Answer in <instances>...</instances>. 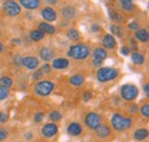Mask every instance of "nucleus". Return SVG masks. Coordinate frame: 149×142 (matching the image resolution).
<instances>
[{"label":"nucleus","mask_w":149,"mask_h":142,"mask_svg":"<svg viewBox=\"0 0 149 142\" xmlns=\"http://www.w3.org/2000/svg\"><path fill=\"white\" fill-rule=\"evenodd\" d=\"M119 6H120L122 10L125 13H133L135 9V5L131 0H122L119 2Z\"/></svg>","instance_id":"obj_25"},{"label":"nucleus","mask_w":149,"mask_h":142,"mask_svg":"<svg viewBox=\"0 0 149 142\" xmlns=\"http://www.w3.org/2000/svg\"><path fill=\"white\" fill-rule=\"evenodd\" d=\"M119 76V69L110 68V67H102L96 71V79L100 83H107L116 79Z\"/></svg>","instance_id":"obj_3"},{"label":"nucleus","mask_w":149,"mask_h":142,"mask_svg":"<svg viewBox=\"0 0 149 142\" xmlns=\"http://www.w3.org/2000/svg\"><path fill=\"white\" fill-rule=\"evenodd\" d=\"M139 111H140V113H141V116H142V117L148 118L149 117V103L148 102H146L145 104H142V106H140Z\"/></svg>","instance_id":"obj_31"},{"label":"nucleus","mask_w":149,"mask_h":142,"mask_svg":"<svg viewBox=\"0 0 149 142\" xmlns=\"http://www.w3.org/2000/svg\"><path fill=\"white\" fill-rule=\"evenodd\" d=\"M110 31H111V33L113 37L116 36V37H122L123 36V28L120 26V25H118V24H111L110 25Z\"/></svg>","instance_id":"obj_30"},{"label":"nucleus","mask_w":149,"mask_h":142,"mask_svg":"<svg viewBox=\"0 0 149 142\" xmlns=\"http://www.w3.org/2000/svg\"><path fill=\"white\" fill-rule=\"evenodd\" d=\"M135 40H138L140 42H147L149 40L148 30L146 28H139L135 31Z\"/></svg>","instance_id":"obj_24"},{"label":"nucleus","mask_w":149,"mask_h":142,"mask_svg":"<svg viewBox=\"0 0 149 142\" xmlns=\"http://www.w3.org/2000/svg\"><path fill=\"white\" fill-rule=\"evenodd\" d=\"M127 111L130 112L131 115H135L139 111V108H138V106L135 103H131L130 106H129V108H127Z\"/></svg>","instance_id":"obj_42"},{"label":"nucleus","mask_w":149,"mask_h":142,"mask_svg":"<svg viewBox=\"0 0 149 142\" xmlns=\"http://www.w3.org/2000/svg\"><path fill=\"white\" fill-rule=\"evenodd\" d=\"M84 123H85V125H86L90 129L95 131L97 127H100V125H102V118H101V116H100L97 112L91 111V112H88V113L85 116Z\"/></svg>","instance_id":"obj_7"},{"label":"nucleus","mask_w":149,"mask_h":142,"mask_svg":"<svg viewBox=\"0 0 149 142\" xmlns=\"http://www.w3.org/2000/svg\"><path fill=\"white\" fill-rule=\"evenodd\" d=\"M55 88V84L51 80H39L37 84L35 85V93L39 96H48L53 93V90Z\"/></svg>","instance_id":"obj_4"},{"label":"nucleus","mask_w":149,"mask_h":142,"mask_svg":"<svg viewBox=\"0 0 149 142\" xmlns=\"http://www.w3.org/2000/svg\"><path fill=\"white\" fill-rule=\"evenodd\" d=\"M120 96L125 101H134L139 96V88L134 84H125L120 87Z\"/></svg>","instance_id":"obj_5"},{"label":"nucleus","mask_w":149,"mask_h":142,"mask_svg":"<svg viewBox=\"0 0 149 142\" xmlns=\"http://www.w3.org/2000/svg\"><path fill=\"white\" fill-rule=\"evenodd\" d=\"M108 14H109V18L113 22V24H118V23H122L124 19H125V16L118 12V10H115V9H111L109 8L108 10Z\"/></svg>","instance_id":"obj_22"},{"label":"nucleus","mask_w":149,"mask_h":142,"mask_svg":"<svg viewBox=\"0 0 149 142\" xmlns=\"http://www.w3.org/2000/svg\"><path fill=\"white\" fill-rule=\"evenodd\" d=\"M13 142H17V141H13Z\"/></svg>","instance_id":"obj_50"},{"label":"nucleus","mask_w":149,"mask_h":142,"mask_svg":"<svg viewBox=\"0 0 149 142\" xmlns=\"http://www.w3.org/2000/svg\"><path fill=\"white\" fill-rule=\"evenodd\" d=\"M40 15L44 19V22L46 23H51L52 22H55L57 19V13L53 7H49V6H46V7H42L41 10H40Z\"/></svg>","instance_id":"obj_9"},{"label":"nucleus","mask_w":149,"mask_h":142,"mask_svg":"<svg viewBox=\"0 0 149 142\" xmlns=\"http://www.w3.org/2000/svg\"><path fill=\"white\" fill-rule=\"evenodd\" d=\"M52 69H55V70H64V69H68L69 65H70V61L65 57H57L54 58L52 61Z\"/></svg>","instance_id":"obj_15"},{"label":"nucleus","mask_w":149,"mask_h":142,"mask_svg":"<svg viewBox=\"0 0 149 142\" xmlns=\"http://www.w3.org/2000/svg\"><path fill=\"white\" fill-rule=\"evenodd\" d=\"M21 58H22V56L19 55V54L14 55V57H13V63H14L16 67H21Z\"/></svg>","instance_id":"obj_44"},{"label":"nucleus","mask_w":149,"mask_h":142,"mask_svg":"<svg viewBox=\"0 0 149 142\" xmlns=\"http://www.w3.org/2000/svg\"><path fill=\"white\" fill-rule=\"evenodd\" d=\"M44 118H45V113H44L42 111H37V112L33 115V122H35L36 124L41 123V122L44 120Z\"/></svg>","instance_id":"obj_33"},{"label":"nucleus","mask_w":149,"mask_h":142,"mask_svg":"<svg viewBox=\"0 0 149 142\" xmlns=\"http://www.w3.org/2000/svg\"><path fill=\"white\" fill-rule=\"evenodd\" d=\"M132 118L126 117L122 113H113L110 119V124H111L112 129L117 131V132H124L126 129H129L132 126Z\"/></svg>","instance_id":"obj_2"},{"label":"nucleus","mask_w":149,"mask_h":142,"mask_svg":"<svg viewBox=\"0 0 149 142\" xmlns=\"http://www.w3.org/2000/svg\"><path fill=\"white\" fill-rule=\"evenodd\" d=\"M127 28L130 29L131 31H136V30L140 28V25H139V23H138L136 21H132V22H130V23H129Z\"/></svg>","instance_id":"obj_41"},{"label":"nucleus","mask_w":149,"mask_h":142,"mask_svg":"<svg viewBox=\"0 0 149 142\" xmlns=\"http://www.w3.org/2000/svg\"><path fill=\"white\" fill-rule=\"evenodd\" d=\"M57 132H58V126L55 123H52V122L51 123H46V124L41 127V129H40L41 135L44 138H47V139L54 138L56 134H57Z\"/></svg>","instance_id":"obj_11"},{"label":"nucleus","mask_w":149,"mask_h":142,"mask_svg":"<svg viewBox=\"0 0 149 142\" xmlns=\"http://www.w3.org/2000/svg\"><path fill=\"white\" fill-rule=\"evenodd\" d=\"M101 44H102V46H103V48L106 51H108V49H115L117 47V40L110 33H106V35L103 36Z\"/></svg>","instance_id":"obj_14"},{"label":"nucleus","mask_w":149,"mask_h":142,"mask_svg":"<svg viewBox=\"0 0 149 142\" xmlns=\"http://www.w3.org/2000/svg\"><path fill=\"white\" fill-rule=\"evenodd\" d=\"M93 56V64L95 67H101L103 62L108 58V51H106L103 47H95L92 52Z\"/></svg>","instance_id":"obj_8"},{"label":"nucleus","mask_w":149,"mask_h":142,"mask_svg":"<svg viewBox=\"0 0 149 142\" xmlns=\"http://www.w3.org/2000/svg\"><path fill=\"white\" fill-rule=\"evenodd\" d=\"M130 55H131V61H132L135 65H142V64H145L146 57H145V55L142 53L135 51V52H131Z\"/></svg>","instance_id":"obj_23"},{"label":"nucleus","mask_w":149,"mask_h":142,"mask_svg":"<svg viewBox=\"0 0 149 142\" xmlns=\"http://www.w3.org/2000/svg\"><path fill=\"white\" fill-rule=\"evenodd\" d=\"M45 2H46L47 5H49V7H52V6H54V5L57 3V1H56V0H46Z\"/></svg>","instance_id":"obj_47"},{"label":"nucleus","mask_w":149,"mask_h":142,"mask_svg":"<svg viewBox=\"0 0 149 142\" xmlns=\"http://www.w3.org/2000/svg\"><path fill=\"white\" fill-rule=\"evenodd\" d=\"M67 55L74 61H84L91 55V47L86 44L71 45L67 52Z\"/></svg>","instance_id":"obj_1"},{"label":"nucleus","mask_w":149,"mask_h":142,"mask_svg":"<svg viewBox=\"0 0 149 142\" xmlns=\"http://www.w3.org/2000/svg\"><path fill=\"white\" fill-rule=\"evenodd\" d=\"M120 53H122V55H124V56L130 55L131 54V47L129 46V45H124V46L120 48Z\"/></svg>","instance_id":"obj_43"},{"label":"nucleus","mask_w":149,"mask_h":142,"mask_svg":"<svg viewBox=\"0 0 149 142\" xmlns=\"http://www.w3.org/2000/svg\"><path fill=\"white\" fill-rule=\"evenodd\" d=\"M149 135V131L147 127H139V128H136L135 131H134V133H133V139L135 140V141H145V140H147V138H148Z\"/></svg>","instance_id":"obj_17"},{"label":"nucleus","mask_w":149,"mask_h":142,"mask_svg":"<svg viewBox=\"0 0 149 142\" xmlns=\"http://www.w3.org/2000/svg\"><path fill=\"white\" fill-rule=\"evenodd\" d=\"M39 57L40 60H42L44 62L48 63L49 61H53L54 57H55V52L53 48L48 47V46H45V47H41L40 51H39Z\"/></svg>","instance_id":"obj_12"},{"label":"nucleus","mask_w":149,"mask_h":142,"mask_svg":"<svg viewBox=\"0 0 149 142\" xmlns=\"http://www.w3.org/2000/svg\"><path fill=\"white\" fill-rule=\"evenodd\" d=\"M8 136V131L5 127H0V142L5 141Z\"/></svg>","instance_id":"obj_40"},{"label":"nucleus","mask_w":149,"mask_h":142,"mask_svg":"<svg viewBox=\"0 0 149 142\" xmlns=\"http://www.w3.org/2000/svg\"><path fill=\"white\" fill-rule=\"evenodd\" d=\"M67 37L72 41H78L80 39V32L76 28H69L67 31Z\"/></svg>","instance_id":"obj_27"},{"label":"nucleus","mask_w":149,"mask_h":142,"mask_svg":"<svg viewBox=\"0 0 149 142\" xmlns=\"http://www.w3.org/2000/svg\"><path fill=\"white\" fill-rule=\"evenodd\" d=\"M92 97H93V93H92L91 90H86V92L83 93V101H84V102H88V101H91Z\"/></svg>","instance_id":"obj_38"},{"label":"nucleus","mask_w":149,"mask_h":142,"mask_svg":"<svg viewBox=\"0 0 149 142\" xmlns=\"http://www.w3.org/2000/svg\"><path fill=\"white\" fill-rule=\"evenodd\" d=\"M95 135L100 139H107L111 135V127L108 125H100V127L95 129Z\"/></svg>","instance_id":"obj_18"},{"label":"nucleus","mask_w":149,"mask_h":142,"mask_svg":"<svg viewBox=\"0 0 149 142\" xmlns=\"http://www.w3.org/2000/svg\"><path fill=\"white\" fill-rule=\"evenodd\" d=\"M38 29L40 31H42L45 35H55L56 28L54 25H52L51 23H46V22H40L38 24Z\"/></svg>","instance_id":"obj_21"},{"label":"nucleus","mask_w":149,"mask_h":142,"mask_svg":"<svg viewBox=\"0 0 149 142\" xmlns=\"http://www.w3.org/2000/svg\"><path fill=\"white\" fill-rule=\"evenodd\" d=\"M29 38H30L32 41H35V42H39V41H41V40L45 38V33H44L42 31H40L39 29H36V30L30 31Z\"/></svg>","instance_id":"obj_26"},{"label":"nucleus","mask_w":149,"mask_h":142,"mask_svg":"<svg viewBox=\"0 0 149 142\" xmlns=\"http://www.w3.org/2000/svg\"><path fill=\"white\" fill-rule=\"evenodd\" d=\"M21 67L26 68L28 70H37L39 68V60L36 56H22L21 58Z\"/></svg>","instance_id":"obj_10"},{"label":"nucleus","mask_w":149,"mask_h":142,"mask_svg":"<svg viewBox=\"0 0 149 142\" xmlns=\"http://www.w3.org/2000/svg\"><path fill=\"white\" fill-rule=\"evenodd\" d=\"M61 13V16L67 19V21H70V19H74L76 16H77V10L72 5H65L61 8L60 10Z\"/></svg>","instance_id":"obj_13"},{"label":"nucleus","mask_w":149,"mask_h":142,"mask_svg":"<svg viewBox=\"0 0 149 142\" xmlns=\"http://www.w3.org/2000/svg\"><path fill=\"white\" fill-rule=\"evenodd\" d=\"M19 5L21 7H23L24 9L35 10L41 6V1H39V0H19Z\"/></svg>","instance_id":"obj_19"},{"label":"nucleus","mask_w":149,"mask_h":142,"mask_svg":"<svg viewBox=\"0 0 149 142\" xmlns=\"http://www.w3.org/2000/svg\"><path fill=\"white\" fill-rule=\"evenodd\" d=\"M2 10H3V13L6 15H8L10 17H15V16H19L21 14L22 7L19 5V2L8 0V1H3L2 2Z\"/></svg>","instance_id":"obj_6"},{"label":"nucleus","mask_w":149,"mask_h":142,"mask_svg":"<svg viewBox=\"0 0 149 142\" xmlns=\"http://www.w3.org/2000/svg\"><path fill=\"white\" fill-rule=\"evenodd\" d=\"M84 128H83V125L78 122H72L67 126V133L70 135V136H78L83 133Z\"/></svg>","instance_id":"obj_16"},{"label":"nucleus","mask_w":149,"mask_h":142,"mask_svg":"<svg viewBox=\"0 0 149 142\" xmlns=\"http://www.w3.org/2000/svg\"><path fill=\"white\" fill-rule=\"evenodd\" d=\"M131 45H132V46H134V47H138V45H136V42H135V40H134V39H131Z\"/></svg>","instance_id":"obj_48"},{"label":"nucleus","mask_w":149,"mask_h":142,"mask_svg":"<svg viewBox=\"0 0 149 142\" xmlns=\"http://www.w3.org/2000/svg\"><path fill=\"white\" fill-rule=\"evenodd\" d=\"M48 117H49V120H52V123H57V122H60L62 118H63V115L58 111V110H52L51 112H49V115H48Z\"/></svg>","instance_id":"obj_29"},{"label":"nucleus","mask_w":149,"mask_h":142,"mask_svg":"<svg viewBox=\"0 0 149 142\" xmlns=\"http://www.w3.org/2000/svg\"><path fill=\"white\" fill-rule=\"evenodd\" d=\"M23 138H24V140H25V141L30 142L35 139V134H33V132H32V131H28V132H25V133L23 134Z\"/></svg>","instance_id":"obj_39"},{"label":"nucleus","mask_w":149,"mask_h":142,"mask_svg":"<svg viewBox=\"0 0 149 142\" xmlns=\"http://www.w3.org/2000/svg\"><path fill=\"white\" fill-rule=\"evenodd\" d=\"M13 84H14V81H13V79H12L10 77H8V76H2V77H0V86L9 89L13 86Z\"/></svg>","instance_id":"obj_28"},{"label":"nucleus","mask_w":149,"mask_h":142,"mask_svg":"<svg viewBox=\"0 0 149 142\" xmlns=\"http://www.w3.org/2000/svg\"><path fill=\"white\" fill-rule=\"evenodd\" d=\"M85 76L81 73H76L74 76H71L69 78V83L70 85H72L74 87H81L85 84Z\"/></svg>","instance_id":"obj_20"},{"label":"nucleus","mask_w":149,"mask_h":142,"mask_svg":"<svg viewBox=\"0 0 149 142\" xmlns=\"http://www.w3.org/2000/svg\"><path fill=\"white\" fill-rule=\"evenodd\" d=\"M39 69L41 70V72H42L44 74H48V73L52 72V65H51L49 63H45V64H42Z\"/></svg>","instance_id":"obj_34"},{"label":"nucleus","mask_w":149,"mask_h":142,"mask_svg":"<svg viewBox=\"0 0 149 142\" xmlns=\"http://www.w3.org/2000/svg\"><path fill=\"white\" fill-rule=\"evenodd\" d=\"M44 76H45V74L41 72V70H40V69H37V70L33 71L32 78H33L35 80H38V81H39V80H41V79H42V77H44Z\"/></svg>","instance_id":"obj_37"},{"label":"nucleus","mask_w":149,"mask_h":142,"mask_svg":"<svg viewBox=\"0 0 149 142\" xmlns=\"http://www.w3.org/2000/svg\"><path fill=\"white\" fill-rule=\"evenodd\" d=\"M142 88H143V93H145V95L148 97V95H149V84L148 83H145V84H143V86H142Z\"/></svg>","instance_id":"obj_45"},{"label":"nucleus","mask_w":149,"mask_h":142,"mask_svg":"<svg viewBox=\"0 0 149 142\" xmlns=\"http://www.w3.org/2000/svg\"><path fill=\"white\" fill-rule=\"evenodd\" d=\"M9 119V115L2 110H0V124H6Z\"/></svg>","instance_id":"obj_35"},{"label":"nucleus","mask_w":149,"mask_h":142,"mask_svg":"<svg viewBox=\"0 0 149 142\" xmlns=\"http://www.w3.org/2000/svg\"><path fill=\"white\" fill-rule=\"evenodd\" d=\"M10 42H12L13 45H19V44L22 42V40H21L19 38H13V39L10 40Z\"/></svg>","instance_id":"obj_46"},{"label":"nucleus","mask_w":149,"mask_h":142,"mask_svg":"<svg viewBox=\"0 0 149 142\" xmlns=\"http://www.w3.org/2000/svg\"><path fill=\"white\" fill-rule=\"evenodd\" d=\"M10 95V92L8 88H5L2 86H0V101H5L6 99H8Z\"/></svg>","instance_id":"obj_32"},{"label":"nucleus","mask_w":149,"mask_h":142,"mask_svg":"<svg viewBox=\"0 0 149 142\" xmlns=\"http://www.w3.org/2000/svg\"><path fill=\"white\" fill-rule=\"evenodd\" d=\"M102 30V26L99 24V23H92L91 26H90V31L93 32V33H97Z\"/></svg>","instance_id":"obj_36"},{"label":"nucleus","mask_w":149,"mask_h":142,"mask_svg":"<svg viewBox=\"0 0 149 142\" xmlns=\"http://www.w3.org/2000/svg\"><path fill=\"white\" fill-rule=\"evenodd\" d=\"M3 49H5V45H3V44H2L1 41H0V53H1V52H2Z\"/></svg>","instance_id":"obj_49"}]
</instances>
